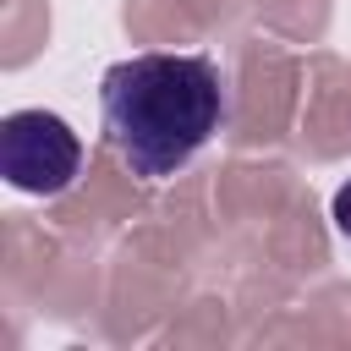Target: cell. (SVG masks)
<instances>
[{"label": "cell", "mask_w": 351, "mask_h": 351, "mask_svg": "<svg viewBox=\"0 0 351 351\" xmlns=\"http://www.w3.org/2000/svg\"><path fill=\"white\" fill-rule=\"evenodd\" d=\"M230 115L225 71L214 55H132L99 82V126L121 170L137 181H170L186 170Z\"/></svg>", "instance_id": "obj_1"}, {"label": "cell", "mask_w": 351, "mask_h": 351, "mask_svg": "<svg viewBox=\"0 0 351 351\" xmlns=\"http://www.w3.org/2000/svg\"><path fill=\"white\" fill-rule=\"evenodd\" d=\"M0 170L16 192L55 197L82 176V137L55 110H11L0 121Z\"/></svg>", "instance_id": "obj_2"}, {"label": "cell", "mask_w": 351, "mask_h": 351, "mask_svg": "<svg viewBox=\"0 0 351 351\" xmlns=\"http://www.w3.org/2000/svg\"><path fill=\"white\" fill-rule=\"evenodd\" d=\"M329 219H335V230L351 241V176L335 186V197H329Z\"/></svg>", "instance_id": "obj_3"}]
</instances>
